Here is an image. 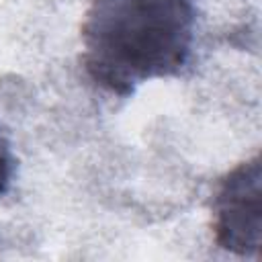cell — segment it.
I'll use <instances>...</instances> for the list:
<instances>
[{
    "label": "cell",
    "instance_id": "cell-1",
    "mask_svg": "<svg viewBox=\"0 0 262 262\" xmlns=\"http://www.w3.org/2000/svg\"><path fill=\"white\" fill-rule=\"evenodd\" d=\"M192 39V0H92L82 25V63L96 86L129 96L151 78L178 74Z\"/></svg>",
    "mask_w": 262,
    "mask_h": 262
},
{
    "label": "cell",
    "instance_id": "cell-3",
    "mask_svg": "<svg viewBox=\"0 0 262 262\" xmlns=\"http://www.w3.org/2000/svg\"><path fill=\"white\" fill-rule=\"evenodd\" d=\"M12 176V154L6 137L0 133V196L6 192Z\"/></svg>",
    "mask_w": 262,
    "mask_h": 262
},
{
    "label": "cell",
    "instance_id": "cell-2",
    "mask_svg": "<svg viewBox=\"0 0 262 262\" xmlns=\"http://www.w3.org/2000/svg\"><path fill=\"white\" fill-rule=\"evenodd\" d=\"M215 242L227 252L256 256L262 244V164L260 156L227 172L213 199Z\"/></svg>",
    "mask_w": 262,
    "mask_h": 262
}]
</instances>
